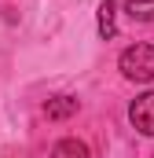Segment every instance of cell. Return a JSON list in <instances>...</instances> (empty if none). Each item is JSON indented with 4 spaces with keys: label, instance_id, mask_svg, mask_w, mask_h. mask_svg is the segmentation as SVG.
I'll use <instances>...</instances> for the list:
<instances>
[{
    "label": "cell",
    "instance_id": "obj_4",
    "mask_svg": "<svg viewBox=\"0 0 154 158\" xmlns=\"http://www.w3.org/2000/svg\"><path fill=\"white\" fill-rule=\"evenodd\" d=\"M117 33V4H99V37L103 40H110Z\"/></svg>",
    "mask_w": 154,
    "mask_h": 158
},
{
    "label": "cell",
    "instance_id": "obj_1",
    "mask_svg": "<svg viewBox=\"0 0 154 158\" xmlns=\"http://www.w3.org/2000/svg\"><path fill=\"white\" fill-rule=\"evenodd\" d=\"M117 66L128 81H154V44H128Z\"/></svg>",
    "mask_w": 154,
    "mask_h": 158
},
{
    "label": "cell",
    "instance_id": "obj_3",
    "mask_svg": "<svg viewBox=\"0 0 154 158\" xmlns=\"http://www.w3.org/2000/svg\"><path fill=\"white\" fill-rule=\"evenodd\" d=\"M44 114L51 121H63V118H70V114H77V99L74 96H55V99H48Z\"/></svg>",
    "mask_w": 154,
    "mask_h": 158
},
{
    "label": "cell",
    "instance_id": "obj_5",
    "mask_svg": "<svg viewBox=\"0 0 154 158\" xmlns=\"http://www.w3.org/2000/svg\"><path fill=\"white\" fill-rule=\"evenodd\" d=\"M51 158H92V155H88V147L81 140H59L51 147Z\"/></svg>",
    "mask_w": 154,
    "mask_h": 158
},
{
    "label": "cell",
    "instance_id": "obj_6",
    "mask_svg": "<svg viewBox=\"0 0 154 158\" xmlns=\"http://www.w3.org/2000/svg\"><path fill=\"white\" fill-rule=\"evenodd\" d=\"M125 11H128L136 22H154V0H128Z\"/></svg>",
    "mask_w": 154,
    "mask_h": 158
},
{
    "label": "cell",
    "instance_id": "obj_2",
    "mask_svg": "<svg viewBox=\"0 0 154 158\" xmlns=\"http://www.w3.org/2000/svg\"><path fill=\"white\" fill-rule=\"evenodd\" d=\"M128 121L143 132V136H154V92H143L132 99L128 107Z\"/></svg>",
    "mask_w": 154,
    "mask_h": 158
}]
</instances>
